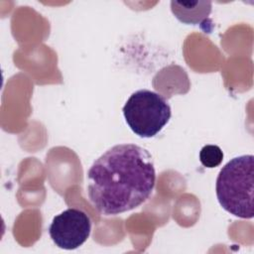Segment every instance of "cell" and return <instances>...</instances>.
<instances>
[{
  "instance_id": "5",
  "label": "cell",
  "mask_w": 254,
  "mask_h": 254,
  "mask_svg": "<svg viewBox=\"0 0 254 254\" xmlns=\"http://www.w3.org/2000/svg\"><path fill=\"white\" fill-rule=\"evenodd\" d=\"M171 10L180 22L187 25H197L203 23L209 16L211 12V2L171 1Z\"/></svg>"
},
{
  "instance_id": "3",
  "label": "cell",
  "mask_w": 254,
  "mask_h": 254,
  "mask_svg": "<svg viewBox=\"0 0 254 254\" xmlns=\"http://www.w3.org/2000/svg\"><path fill=\"white\" fill-rule=\"evenodd\" d=\"M122 111L129 128L141 138L156 136L168 124L172 115L166 98L149 89L133 92Z\"/></svg>"
},
{
  "instance_id": "6",
  "label": "cell",
  "mask_w": 254,
  "mask_h": 254,
  "mask_svg": "<svg viewBox=\"0 0 254 254\" xmlns=\"http://www.w3.org/2000/svg\"><path fill=\"white\" fill-rule=\"evenodd\" d=\"M223 160V152L216 145H205L199 151V161L205 168L218 167Z\"/></svg>"
},
{
  "instance_id": "2",
  "label": "cell",
  "mask_w": 254,
  "mask_h": 254,
  "mask_svg": "<svg viewBox=\"0 0 254 254\" xmlns=\"http://www.w3.org/2000/svg\"><path fill=\"white\" fill-rule=\"evenodd\" d=\"M254 156L231 159L219 171L215 190L219 204L230 214L250 219L254 215Z\"/></svg>"
},
{
  "instance_id": "4",
  "label": "cell",
  "mask_w": 254,
  "mask_h": 254,
  "mask_svg": "<svg viewBox=\"0 0 254 254\" xmlns=\"http://www.w3.org/2000/svg\"><path fill=\"white\" fill-rule=\"evenodd\" d=\"M90 232L91 220L78 208H67L56 215L49 227L53 242L64 250H73L81 246Z\"/></svg>"
},
{
  "instance_id": "1",
  "label": "cell",
  "mask_w": 254,
  "mask_h": 254,
  "mask_svg": "<svg viewBox=\"0 0 254 254\" xmlns=\"http://www.w3.org/2000/svg\"><path fill=\"white\" fill-rule=\"evenodd\" d=\"M87 194L103 215H117L144 203L156 184L151 154L135 144H118L96 159L87 173Z\"/></svg>"
}]
</instances>
